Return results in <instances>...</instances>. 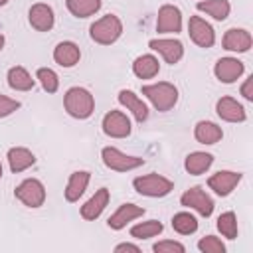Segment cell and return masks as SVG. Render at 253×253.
<instances>
[{
  "instance_id": "1",
  "label": "cell",
  "mask_w": 253,
  "mask_h": 253,
  "mask_svg": "<svg viewBox=\"0 0 253 253\" xmlns=\"http://www.w3.org/2000/svg\"><path fill=\"white\" fill-rule=\"evenodd\" d=\"M63 107L73 119H89L95 111V97L85 87H69L63 95Z\"/></svg>"
},
{
  "instance_id": "2",
  "label": "cell",
  "mask_w": 253,
  "mask_h": 253,
  "mask_svg": "<svg viewBox=\"0 0 253 253\" xmlns=\"http://www.w3.org/2000/svg\"><path fill=\"white\" fill-rule=\"evenodd\" d=\"M142 95L160 113L170 111L178 103V87L174 83H170V81H158V83L142 85Z\"/></svg>"
},
{
  "instance_id": "3",
  "label": "cell",
  "mask_w": 253,
  "mask_h": 253,
  "mask_svg": "<svg viewBox=\"0 0 253 253\" xmlns=\"http://www.w3.org/2000/svg\"><path fill=\"white\" fill-rule=\"evenodd\" d=\"M123 34V22L115 14H107L99 20H95L89 28V36L95 43L101 45H111L115 43Z\"/></svg>"
},
{
  "instance_id": "4",
  "label": "cell",
  "mask_w": 253,
  "mask_h": 253,
  "mask_svg": "<svg viewBox=\"0 0 253 253\" xmlns=\"http://www.w3.org/2000/svg\"><path fill=\"white\" fill-rule=\"evenodd\" d=\"M132 186L140 196H146V198H164L174 190V182L156 172L136 176L132 180Z\"/></svg>"
},
{
  "instance_id": "5",
  "label": "cell",
  "mask_w": 253,
  "mask_h": 253,
  "mask_svg": "<svg viewBox=\"0 0 253 253\" xmlns=\"http://www.w3.org/2000/svg\"><path fill=\"white\" fill-rule=\"evenodd\" d=\"M101 158H103V164L115 172H130V170H136L138 166L144 164V158L125 154L115 146H105L101 150Z\"/></svg>"
},
{
  "instance_id": "6",
  "label": "cell",
  "mask_w": 253,
  "mask_h": 253,
  "mask_svg": "<svg viewBox=\"0 0 253 253\" xmlns=\"http://www.w3.org/2000/svg\"><path fill=\"white\" fill-rule=\"evenodd\" d=\"M14 196L26 208H40L45 202V186L38 178H26L16 186Z\"/></svg>"
},
{
  "instance_id": "7",
  "label": "cell",
  "mask_w": 253,
  "mask_h": 253,
  "mask_svg": "<svg viewBox=\"0 0 253 253\" xmlns=\"http://www.w3.org/2000/svg\"><path fill=\"white\" fill-rule=\"evenodd\" d=\"M180 204L184 208H190V210H196L200 215L204 217H210L213 213V200L200 188V186H194L190 190H186L182 196H180Z\"/></svg>"
},
{
  "instance_id": "8",
  "label": "cell",
  "mask_w": 253,
  "mask_h": 253,
  "mask_svg": "<svg viewBox=\"0 0 253 253\" xmlns=\"http://www.w3.org/2000/svg\"><path fill=\"white\" fill-rule=\"evenodd\" d=\"M103 132L111 138H126L132 130L130 126V119L123 113V111H109L103 121H101Z\"/></svg>"
},
{
  "instance_id": "9",
  "label": "cell",
  "mask_w": 253,
  "mask_h": 253,
  "mask_svg": "<svg viewBox=\"0 0 253 253\" xmlns=\"http://www.w3.org/2000/svg\"><path fill=\"white\" fill-rule=\"evenodd\" d=\"M188 34H190V40L198 45V47H211L215 43V32L211 28L210 22H206L204 18L200 16H190V22H188Z\"/></svg>"
},
{
  "instance_id": "10",
  "label": "cell",
  "mask_w": 253,
  "mask_h": 253,
  "mask_svg": "<svg viewBox=\"0 0 253 253\" xmlns=\"http://www.w3.org/2000/svg\"><path fill=\"white\" fill-rule=\"evenodd\" d=\"M182 30V12L174 4H164L158 8L156 32L158 34H178Z\"/></svg>"
},
{
  "instance_id": "11",
  "label": "cell",
  "mask_w": 253,
  "mask_h": 253,
  "mask_svg": "<svg viewBox=\"0 0 253 253\" xmlns=\"http://www.w3.org/2000/svg\"><path fill=\"white\" fill-rule=\"evenodd\" d=\"M148 47L162 55V59L170 65L178 63L184 55V43L174 38H154L148 42Z\"/></svg>"
},
{
  "instance_id": "12",
  "label": "cell",
  "mask_w": 253,
  "mask_h": 253,
  "mask_svg": "<svg viewBox=\"0 0 253 253\" xmlns=\"http://www.w3.org/2000/svg\"><path fill=\"white\" fill-rule=\"evenodd\" d=\"M245 71L243 61L237 57H219L213 65V75L219 83H235Z\"/></svg>"
},
{
  "instance_id": "13",
  "label": "cell",
  "mask_w": 253,
  "mask_h": 253,
  "mask_svg": "<svg viewBox=\"0 0 253 253\" xmlns=\"http://www.w3.org/2000/svg\"><path fill=\"white\" fill-rule=\"evenodd\" d=\"M241 174L239 172H231V170H219V172H215V174H211L210 178H208V186H210V190H213L217 196H229L235 188H237V184L241 182Z\"/></svg>"
},
{
  "instance_id": "14",
  "label": "cell",
  "mask_w": 253,
  "mask_h": 253,
  "mask_svg": "<svg viewBox=\"0 0 253 253\" xmlns=\"http://www.w3.org/2000/svg\"><path fill=\"white\" fill-rule=\"evenodd\" d=\"M28 22L34 30L38 32H49L55 24V16H53V10L49 4H43V2H38L30 8L28 12Z\"/></svg>"
},
{
  "instance_id": "15",
  "label": "cell",
  "mask_w": 253,
  "mask_h": 253,
  "mask_svg": "<svg viewBox=\"0 0 253 253\" xmlns=\"http://www.w3.org/2000/svg\"><path fill=\"white\" fill-rule=\"evenodd\" d=\"M215 113L225 123H243L245 121V109L243 105L233 97H221L215 103Z\"/></svg>"
},
{
  "instance_id": "16",
  "label": "cell",
  "mask_w": 253,
  "mask_h": 253,
  "mask_svg": "<svg viewBox=\"0 0 253 253\" xmlns=\"http://www.w3.org/2000/svg\"><path fill=\"white\" fill-rule=\"evenodd\" d=\"M144 215V208L142 206H136V204H121L119 210L107 219V225L115 231L126 227V223L134 221L136 217H142Z\"/></svg>"
},
{
  "instance_id": "17",
  "label": "cell",
  "mask_w": 253,
  "mask_h": 253,
  "mask_svg": "<svg viewBox=\"0 0 253 253\" xmlns=\"http://www.w3.org/2000/svg\"><path fill=\"white\" fill-rule=\"evenodd\" d=\"M221 43H223V49H227V51L245 53V51H249V47H251V43H253V38H251V34H249L247 30H243V28H229V30L225 32Z\"/></svg>"
},
{
  "instance_id": "18",
  "label": "cell",
  "mask_w": 253,
  "mask_h": 253,
  "mask_svg": "<svg viewBox=\"0 0 253 253\" xmlns=\"http://www.w3.org/2000/svg\"><path fill=\"white\" fill-rule=\"evenodd\" d=\"M109 198H111L109 190H107V188H99V190L81 206V217L87 219V221H95V219L105 211V208L109 206Z\"/></svg>"
},
{
  "instance_id": "19",
  "label": "cell",
  "mask_w": 253,
  "mask_h": 253,
  "mask_svg": "<svg viewBox=\"0 0 253 253\" xmlns=\"http://www.w3.org/2000/svg\"><path fill=\"white\" fill-rule=\"evenodd\" d=\"M119 103L130 111V115L136 119V123H144L148 119V105L130 89H121L119 91Z\"/></svg>"
},
{
  "instance_id": "20",
  "label": "cell",
  "mask_w": 253,
  "mask_h": 253,
  "mask_svg": "<svg viewBox=\"0 0 253 253\" xmlns=\"http://www.w3.org/2000/svg\"><path fill=\"white\" fill-rule=\"evenodd\" d=\"M6 158H8V166H10V170L14 174L24 172V170H28L30 166L36 164V154L30 148H26V146H14V148H10L8 154H6Z\"/></svg>"
},
{
  "instance_id": "21",
  "label": "cell",
  "mask_w": 253,
  "mask_h": 253,
  "mask_svg": "<svg viewBox=\"0 0 253 253\" xmlns=\"http://www.w3.org/2000/svg\"><path fill=\"white\" fill-rule=\"evenodd\" d=\"M81 59V49L73 42H59L53 49V61L61 67H73Z\"/></svg>"
},
{
  "instance_id": "22",
  "label": "cell",
  "mask_w": 253,
  "mask_h": 253,
  "mask_svg": "<svg viewBox=\"0 0 253 253\" xmlns=\"http://www.w3.org/2000/svg\"><path fill=\"white\" fill-rule=\"evenodd\" d=\"M89 180H91V172H87V170H77V172H73V174L69 176V180H67L65 190H63L65 200H67V202H77V200L85 194V190H87V186H89Z\"/></svg>"
},
{
  "instance_id": "23",
  "label": "cell",
  "mask_w": 253,
  "mask_h": 253,
  "mask_svg": "<svg viewBox=\"0 0 253 253\" xmlns=\"http://www.w3.org/2000/svg\"><path fill=\"white\" fill-rule=\"evenodd\" d=\"M194 136L200 144H215L223 138V130L219 125H215L211 121H200L194 126Z\"/></svg>"
},
{
  "instance_id": "24",
  "label": "cell",
  "mask_w": 253,
  "mask_h": 253,
  "mask_svg": "<svg viewBox=\"0 0 253 253\" xmlns=\"http://www.w3.org/2000/svg\"><path fill=\"white\" fill-rule=\"evenodd\" d=\"M158 71H160V63H158V59L152 53L138 55L132 61V73L138 79H152V77L158 75Z\"/></svg>"
},
{
  "instance_id": "25",
  "label": "cell",
  "mask_w": 253,
  "mask_h": 253,
  "mask_svg": "<svg viewBox=\"0 0 253 253\" xmlns=\"http://www.w3.org/2000/svg\"><path fill=\"white\" fill-rule=\"evenodd\" d=\"M213 164V156L210 152H202V150H196V152H190L184 160V168L188 174L192 176H200L204 174L210 166Z\"/></svg>"
},
{
  "instance_id": "26",
  "label": "cell",
  "mask_w": 253,
  "mask_h": 253,
  "mask_svg": "<svg viewBox=\"0 0 253 253\" xmlns=\"http://www.w3.org/2000/svg\"><path fill=\"white\" fill-rule=\"evenodd\" d=\"M6 79H8L10 89H14V91H30V89H34V85H36V79H32V75L28 73V69L22 67V65L10 67Z\"/></svg>"
},
{
  "instance_id": "27",
  "label": "cell",
  "mask_w": 253,
  "mask_h": 253,
  "mask_svg": "<svg viewBox=\"0 0 253 253\" xmlns=\"http://www.w3.org/2000/svg\"><path fill=\"white\" fill-rule=\"evenodd\" d=\"M196 8H198V12H204L217 22H223L231 12V4L227 0H200L196 4Z\"/></svg>"
},
{
  "instance_id": "28",
  "label": "cell",
  "mask_w": 253,
  "mask_h": 253,
  "mask_svg": "<svg viewBox=\"0 0 253 253\" xmlns=\"http://www.w3.org/2000/svg\"><path fill=\"white\" fill-rule=\"evenodd\" d=\"M67 10L75 18H89L101 8V0H65Z\"/></svg>"
},
{
  "instance_id": "29",
  "label": "cell",
  "mask_w": 253,
  "mask_h": 253,
  "mask_svg": "<svg viewBox=\"0 0 253 253\" xmlns=\"http://www.w3.org/2000/svg\"><path fill=\"white\" fill-rule=\"evenodd\" d=\"M172 229L180 235H192L198 231V219L190 211H178L172 217Z\"/></svg>"
},
{
  "instance_id": "30",
  "label": "cell",
  "mask_w": 253,
  "mask_h": 253,
  "mask_svg": "<svg viewBox=\"0 0 253 253\" xmlns=\"http://www.w3.org/2000/svg\"><path fill=\"white\" fill-rule=\"evenodd\" d=\"M162 229H164V225L158 219H146V221H140V223L130 227V237H134V239H150V237L160 235Z\"/></svg>"
},
{
  "instance_id": "31",
  "label": "cell",
  "mask_w": 253,
  "mask_h": 253,
  "mask_svg": "<svg viewBox=\"0 0 253 253\" xmlns=\"http://www.w3.org/2000/svg\"><path fill=\"white\" fill-rule=\"evenodd\" d=\"M36 79L40 81V85L45 93H55L59 89V77L51 67H40L36 73Z\"/></svg>"
},
{
  "instance_id": "32",
  "label": "cell",
  "mask_w": 253,
  "mask_h": 253,
  "mask_svg": "<svg viewBox=\"0 0 253 253\" xmlns=\"http://www.w3.org/2000/svg\"><path fill=\"white\" fill-rule=\"evenodd\" d=\"M217 229L225 239H235L237 237V217L233 211H223L217 217Z\"/></svg>"
},
{
  "instance_id": "33",
  "label": "cell",
  "mask_w": 253,
  "mask_h": 253,
  "mask_svg": "<svg viewBox=\"0 0 253 253\" xmlns=\"http://www.w3.org/2000/svg\"><path fill=\"white\" fill-rule=\"evenodd\" d=\"M198 249L202 253H225V245L219 237L215 235H206L198 241Z\"/></svg>"
},
{
  "instance_id": "34",
  "label": "cell",
  "mask_w": 253,
  "mask_h": 253,
  "mask_svg": "<svg viewBox=\"0 0 253 253\" xmlns=\"http://www.w3.org/2000/svg\"><path fill=\"white\" fill-rule=\"evenodd\" d=\"M152 251H154V253H184V251H186V247H184L180 241H174V239H164V241L154 243Z\"/></svg>"
},
{
  "instance_id": "35",
  "label": "cell",
  "mask_w": 253,
  "mask_h": 253,
  "mask_svg": "<svg viewBox=\"0 0 253 253\" xmlns=\"http://www.w3.org/2000/svg\"><path fill=\"white\" fill-rule=\"evenodd\" d=\"M18 109H20V101L10 99V97H6V95H0V119H4V117H8V115L16 113Z\"/></svg>"
},
{
  "instance_id": "36",
  "label": "cell",
  "mask_w": 253,
  "mask_h": 253,
  "mask_svg": "<svg viewBox=\"0 0 253 253\" xmlns=\"http://www.w3.org/2000/svg\"><path fill=\"white\" fill-rule=\"evenodd\" d=\"M241 95H243V99L253 101V75L243 81V85H241Z\"/></svg>"
},
{
  "instance_id": "37",
  "label": "cell",
  "mask_w": 253,
  "mask_h": 253,
  "mask_svg": "<svg viewBox=\"0 0 253 253\" xmlns=\"http://www.w3.org/2000/svg\"><path fill=\"white\" fill-rule=\"evenodd\" d=\"M123 251H132V253H140V247L134 243H119L115 247V253H123Z\"/></svg>"
},
{
  "instance_id": "38",
  "label": "cell",
  "mask_w": 253,
  "mask_h": 253,
  "mask_svg": "<svg viewBox=\"0 0 253 253\" xmlns=\"http://www.w3.org/2000/svg\"><path fill=\"white\" fill-rule=\"evenodd\" d=\"M2 47H4V36L0 34V51H2Z\"/></svg>"
},
{
  "instance_id": "39",
  "label": "cell",
  "mask_w": 253,
  "mask_h": 253,
  "mask_svg": "<svg viewBox=\"0 0 253 253\" xmlns=\"http://www.w3.org/2000/svg\"><path fill=\"white\" fill-rule=\"evenodd\" d=\"M4 4H8V0H0V6H4Z\"/></svg>"
},
{
  "instance_id": "40",
  "label": "cell",
  "mask_w": 253,
  "mask_h": 253,
  "mask_svg": "<svg viewBox=\"0 0 253 253\" xmlns=\"http://www.w3.org/2000/svg\"><path fill=\"white\" fill-rule=\"evenodd\" d=\"M0 178H2V162H0Z\"/></svg>"
}]
</instances>
